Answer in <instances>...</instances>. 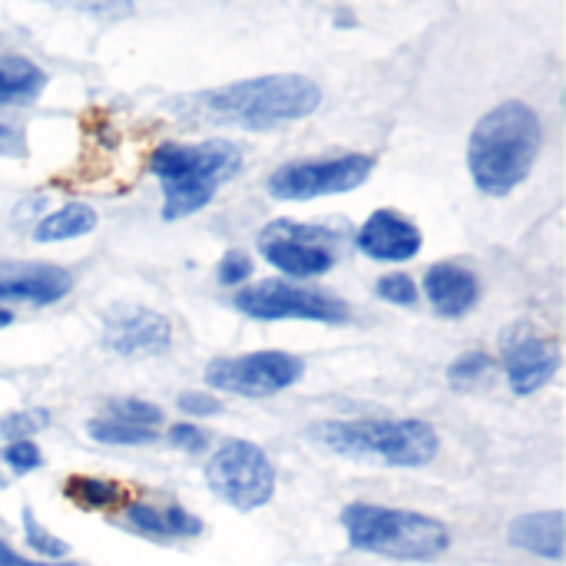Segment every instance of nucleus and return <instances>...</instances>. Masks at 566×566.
<instances>
[{
	"instance_id": "7",
	"label": "nucleus",
	"mask_w": 566,
	"mask_h": 566,
	"mask_svg": "<svg viewBox=\"0 0 566 566\" xmlns=\"http://www.w3.org/2000/svg\"><path fill=\"white\" fill-rule=\"evenodd\" d=\"M206 484L219 501L249 514L275 497V468L259 444L229 438L206 461Z\"/></svg>"
},
{
	"instance_id": "27",
	"label": "nucleus",
	"mask_w": 566,
	"mask_h": 566,
	"mask_svg": "<svg viewBox=\"0 0 566 566\" xmlns=\"http://www.w3.org/2000/svg\"><path fill=\"white\" fill-rule=\"evenodd\" d=\"M40 3H53V7H66L76 13H90L99 20H123L133 13V0H40Z\"/></svg>"
},
{
	"instance_id": "19",
	"label": "nucleus",
	"mask_w": 566,
	"mask_h": 566,
	"mask_svg": "<svg viewBox=\"0 0 566 566\" xmlns=\"http://www.w3.org/2000/svg\"><path fill=\"white\" fill-rule=\"evenodd\" d=\"M63 494L83 507V511H106L123 501V488L106 478H90V474H73L63 488Z\"/></svg>"
},
{
	"instance_id": "34",
	"label": "nucleus",
	"mask_w": 566,
	"mask_h": 566,
	"mask_svg": "<svg viewBox=\"0 0 566 566\" xmlns=\"http://www.w3.org/2000/svg\"><path fill=\"white\" fill-rule=\"evenodd\" d=\"M7 325H13V312L7 305H0V328H7Z\"/></svg>"
},
{
	"instance_id": "12",
	"label": "nucleus",
	"mask_w": 566,
	"mask_h": 566,
	"mask_svg": "<svg viewBox=\"0 0 566 566\" xmlns=\"http://www.w3.org/2000/svg\"><path fill=\"white\" fill-rule=\"evenodd\" d=\"M421 245H424L421 229L398 209L371 212L355 232V249L371 262H388V265L411 262L421 252Z\"/></svg>"
},
{
	"instance_id": "14",
	"label": "nucleus",
	"mask_w": 566,
	"mask_h": 566,
	"mask_svg": "<svg viewBox=\"0 0 566 566\" xmlns=\"http://www.w3.org/2000/svg\"><path fill=\"white\" fill-rule=\"evenodd\" d=\"M504 371H507L511 391L517 398H531L541 388H547L554 381V375L560 371V348L551 338L524 335L514 345H507V352H504Z\"/></svg>"
},
{
	"instance_id": "3",
	"label": "nucleus",
	"mask_w": 566,
	"mask_h": 566,
	"mask_svg": "<svg viewBox=\"0 0 566 566\" xmlns=\"http://www.w3.org/2000/svg\"><path fill=\"white\" fill-rule=\"evenodd\" d=\"M242 169V153L229 139L163 143L149 156V172L163 182V219L176 222L206 209L219 186Z\"/></svg>"
},
{
	"instance_id": "20",
	"label": "nucleus",
	"mask_w": 566,
	"mask_h": 566,
	"mask_svg": "<svg viewBox=\"0 0 566 566\" xmlns=\"http://www.w3.org/2000/svg\"><path fill=\"white\" fill-rule=\"evenodd\" d=\"M86 434L96 444H109V448H143V444L159 441L156 428H139V424H126V421H113V418H93L86 424Z\"/></svg>"
},
{
	"instance_id": "16",
	"label": "nucleus",
	"mask_w": 566,
	"mask_h": 566,
	"mask_svg": "<svg viewBox=\"0 0 566 566\" xmlns=\"http://www.w3.org/2000/svg\"><path fill=\"white\" fill-rule=\"evenodd\" d=\"M511 547L544 557V560H564V511H541L524 514L507 527Z\"/></svg>"
},
{
	"instance_id": "5",
	"label": "nucleus",
	"mask_w": 566,
	"mask_h": 566,
	"mask_svg": "<svg viewBox=\"0 0 566 566\" xmlns=\"http://www.w3.org/2000/svg\"><path fill=\"white\" fill-rule=\"evenodd\" d=\"M342 527L348 544L361 554H378L388 560L428 564L451 547V531L444 521L378 504H348L342 511Z\"/></svg>"
},
{
	"instance_id": "35",
	"label": "nucleus",
	"mask_w": 566,
	"mask_h": 566,
	"mask_svg": "<svg viewBox=\"0 0 566 566\" xmlns=\"http://www.w3.org/2000/svg\"><path fill=\"white\" fill-rule=\"evenodd\" d=\"M0 136H7V126H0Z\"/></svg>"
},
{
	"instance_id": "17",
	"label": "nucleus",
	"mask_w": 566,
	"mask_h": 566,
	"mask_svg": "<svg viewBox=\"0 0 566 566\" xmlns=\"http://www.w3.org/2000/svg\"><path fill=\"white\" fill-rule=\"evenodd\" d=\"M46 86V73L20 56V53H3L0 56V106H10V103H27V99H36Z\"/></svg>"
},
{
	"instance_id": "8",
	"label": "nucleus",
	"mask_w": 566,
	"mask_h": 566,
	"mask_svg": "<svg viewBox=\"0 0 566 566\" xmlns=\"http://www.w3.org/2000/svg\"><path fill=\"white\" fill-rule=\"evenodd\" d=\"M305 375V361L289 352H249L235 358H216L206 365L202 378L212 391L239 398H272L295 388Z\"/></svg>"
},
{
	"instance_id": "21",
	"label": "nucleus",
	"mask_w": 566,
	"mask_h": 566,
	"mask_svg": "<svg viewBox=\"0 0 566 566\" xmlns=\"http://www.w3.org/2000/svg\"><path fill=\"white\" fill-rule=\"evenodd\" d=\"M123 524H126L133 534H139V537H149V541H169L163 507H153V504H146V501H133V504H126V511H123Z\"/></svg>"
},
{
	"instance_id": "18",
	"label": "nucleus",
	"mask_w": 566,
	"mask_h": 566,
	"mask_svg": "<svg viewBox=\"0 0 566 566\" xmlns=\"http://www.w3.org/2000/svg\"><path fill=\"white\" fill-rule=\"evenodd\" d=\"M93 229H96V209L86 202H66L36 222L33 239L36 242H66V239H80Z\"/></svg>"
},
{
	"instance_id": "9",
	"label": "nucleus",
	"mask_w": 566,
	"mask_h": 566,
	"mask_svg": "<svg viewBox=\"0 0 566 566\" xmlns=\"http://www.w3.org/2000/svg\"><path fill=\"white\" fill-rule=\"evenodd\" d=\"M375 159L365 153L332 156V159H302L285 163L269 176V196L279 202H308L322 196H342L368 182Z\"/></svg>"
},
{
	"instance_id": "25",
	"label": "nucleus",
	"mask_w": 566,
	"mask_h": 566,
	"mask_svg": "<svg viewBox=\"0 0 566 566\" xmlns=\"http://www.w3.org/2000/svg\"><path fill=\"white\" fill-rule=\"evenodd\" d=\"M488 371H491V355H488V352H464L461 358L451 361V368H448V385L461 391V388L478 385Z\"/></svg>"
},
{
	"instance_id": "23",
	"label": "nucleus",
	"mask_w": 566,
	"mask_h": 566,
	"mask_svg": "<svg viewBox=\"0 0 566 566\" xmlns=\"http://www.w3.org/2000/svg\"><path fill=\"white\" fill-rule=\"evenodd\" d=\"M106 418L139 424V428H156V424H163V408L153 401H143V398H113V401H106Z\"/></svg>"
},
{
	"instance_id": "29",
	"label": "nucleus",
	"mask_w": 566,
	"mask_h": 566,
	"mask_svg": "<svg viewBox=\"0 0 566 566\" xmlns=\"http://www.w3.org/2000/svg\"><path fill=\"white\" fill-rule=\"evenodd\" d=\"M252 269H255V265H252V255L242 252V249H232V252H226V255L219 259L216 275H219L222 285L239 289V285H245V282L252 279Z\"/></svg>"
},
{
	"instance_id": "11",
	"label": "nucleus",
	"mask_w": 566,
	"mask_h": 566,
	"mask_svg": "<svg viewBox=\"0 0 566 566\" xmlns=\"http://www.w3.org/2000/svg\"><path fill=\"white\" fill-rule=\"evenodd\" d=\"M103 345L123 358H153L172 345V325L146 305H116L103 318Z\"/></svg>"
},
{
	"instance_id": "22",
	"label": "nucleus",
	"mask_w": 566,
	"mask_h": 566,
	"mask_svg": "<svg viewBox=\"0 0 566 566\" xmlns=\"http://www.w3.org/2000/svg\"><path fill=\"white\" fill-rule=\"evenodd\" d=\"M23 537H27V547H30L36 557H43V560H66V557H70V544L60 541V537H53V534L33 517L30 507H23Z\"/></svg>"
},
{
	"instance_id": "6",
	"label": "nucleus",
	"mask_w": 566,
	"mask_h": 566,
	"mask_svg": "<svg viewBox=\"0 0 566 566\" xmlns=\"http://www.w3.org/2000/svg\"><path fill=\"white\" fill-rule=\"evenodd\" d=\"M235 312L255 322H322V325H348L352 308L332 292L305 289L285 279H265L245 285L232 298Z\"/></svg>"
},
{
	"instance_id": "1",
	"label": "nucleus",
	"mask_w": 566,
	"mask_h": 566,
	"mask_svg": "<svg viewBox=\"0 0 566 566\" xmlns=\"http://www.w3.org/2000/svg\"><path fill=\"white\" fill-rule=\"evenodd\" d=\"M544 149V123L524 99H507L488 109L468 139V169L484 196H511L537 166Z\"/></svg>"
},
{
	"instance_id": "15",
	"label": "nucleus",
	"mask_w": 566,
	"mask_h": 566,
	"mask_svg": "<svg viewBox=\"0 0 566 566\" xmlns=\"http://www.w3.org/2000/svg\"><path fill=\"white\" fill-rule=\"evenodd\" d=\"M421 292L428 295L431 308L441 318H464L481 302V282L468 265L458 262H438L424 272Z\"/></svg>"
},
{
	"instance_id": "31",
	"label": "nucleus",
	"mask_w": 566,
	"mask_h": 566,
	"mask_svg": "<svg viewBox=\"0 0 566 566\" xmlns=\"http://www.w3.org/2000/svg\"><path fill=\"white\" fill-rule=\"evenodd\" d=\"M176 405H179V411L186 418H216V415H222V401L216 395H209V391H182L176 398Z\"/></svg>"
},
{
	"instance_id": "33",
	"label": "nucleus",
	"mask_w": 566,
	"mask_h": 566,
	"mask_svg": "<svg viewBox=\"0 0 566 566\" xmlns=\"http://www.w3.org/2000/svg\"><path fill=\"white\" fill-rule=\"evenodd\" d=\"M0 566H56V564H36V560H27V557H20L10 544H3V541H0Z\"/></svg>"
},
{
	"instance_id": "32",
	"label": "nucleus",
	"mask_w": 566,
	"mask_h": 566,
	"mask_svg": "<svg viewBox=\"0 0 566 566\" xmlns=\"http://www.w3.org/2000/svg\"><path fill=\"white\" fill-rule=\"evenodd\" d=\"M166 441L176 448V451H186V454H199L206 451V431L196 428V424H172Z\"/></svg>"
},
{
	"instance_id": "10",
	"label": "nucleus",
	"mask_w": 566,
	"mask_h": 566,
	"mask_svg": "<svg viewBox=\"0 0 566 566\" xmlns=\"http://www.w3.org/2000/svg\"><path fill=\"white\" fill-rule=\"evenodd\" d=\"M335 232L325 226L275 219L259 232V252L269 265H275L285 279H322L335 269Z\"/></svg>"
},
{
	"instance_id": "30",
	"label": "nucleus",
	"mask_w": 566,
	"mask_h": 566,
	"mask_svg": "<svg viewBox=\"0 0 566 566\" xmlns=\"http://www.w3.org/2000/svg\"><path fill=\"white\" fill-rule=\"evenodd\" d=\"M163 517H166L169 541H186V537H199L202 534V521L196 514H189L186 507H179V504L163 507Z\"/></svg>"
},
{
	"instance_id": "4",
	"label": "nucleus",
	"mask_w": 566,
	"mask_h": 566,
	"mask_svg": "<svg viewBox=\"0 0 566 566\" xmlns=\"http://www.w3.org/2000/svg\"><path fill=\"white\" fill-rule=\"evenodd\" d=\"M308 441L338 458L378 461L388 468H428L441 451L438 431L421 418L318 421L308 428Z\"/></svg>"
},
{
	"instance_id": "28",
	"label": "nucleus",
	"mask_w": 566,
	"mask_h": 566,
	"mask_svg": "<svg viewBox=\"0 0 566 566\" xmlns=\"http://www.w3.org/2000/svg\"><path fill=\"white\" fill-rule=\"evenodd\" d=\"M0 461L13 471V474H30L43 464V454L33 441H7L0 451Z\"/></svg>"
},
{
	"instance_id": "13",
	"label": "nucleus",
	"mask_w": 566,
	"mask_h": 566,
	"mask_svg": "<svg viewBox=\"0 0 566 566\" xmlns=\"http://www.w3.org/2000/svg\"><path fill=\"white\" fill-rule=\"evenodd\" d=\"M73 279L66 269L50 262H0V305L27 302V305H53L66 298Z\"/></svg>"
},
{
	"instance_id": "24",
	"label": "nucleus",
	"mask_w": 566,
	"mask_h": 566,
	"mask_svg": "<svg viewBox=\"0 0 566 566\" xmlns=\"http://www.w3.org/2000/svg\"><path fill=\"white\" fill-rule=\"evenodd\" d=\"M50 424L46 408H27V411H10L0 418V434L7 441H30V434L43 431Z\"/></svg>"
},
{
	"instance_id": "2",
	"label": "nucleus",
	"mask_w": 566,
	"mask_h": 566,
	"mask_svg": "<svg viewBox=\"0 0 566 566\" xmlns=\"http://www.w3.org/2000/svg\"><path fill=\"white\" fill-rule=\"evenodd\" d=\"M182 103L209 123L262 133L312 116L322 106V86L302 73H269L196 93Z\"/></svg>"
},
{
	"instance_id": "26",
	"label": "nucleus",
	"mask_w": 566,
	"mask_h": 566,
	"mask_svg": "<svg viewBox=\"0 0 566 566\" xmlns=\"http://www.w3.org/2000/svg\"><path fill=\"white\" fill-rule=\"evenodd\" d=\"M375 295H378L381 302L398 305V308H411V305L418 302V285L411 282V275L391 272V275H381V279L375 282Z\"/></svg>"
}]
</instances>
